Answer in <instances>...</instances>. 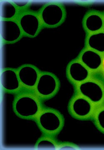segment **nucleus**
I'll return each instance as SVG.
<instances>
[{
	"instance_id": "1",
	"label": "nucleus",
	"mask_w": 104,
	"mask_h": 150,
	"mask_svg": "<svg viewBox=\"0 0 104 150\" xmlns=\"http://www.w3.org/2000/svg\"><path fill=\"white\" fill-rule=\"evenodd\" d=\"M42 101L34 91L22 89L14 99V112L22 119L35 120L44 108Z\"/></svg>"
},
{
	"instance_id": "2",
	"label": "nucleus",
	"mask_w": 104,
	"mask_h": 150,
	"mask_svg": "<svg viewBox=\"0 0 104 150\" xmlns=\"http://www.w3.org/2000/svg\"><path fill=\"white\" fill-rule=\"evenodd\" d=\"M35 120L44 135L53 137L60 132L64 124L63 116L60 112L50 108L44 107Z\"/></svg>"
},
{
	"instance_id": "3",
	"label": "nucleus",
	"mask_w": 104,
	"mask_h": 150,
	"mask_svg": "<svg viewBox=\"0 0 104 150\" xmlns=\"http://www.w3.org/2000/svg\"><path fill=\"white\" fill-rule=\"evenodd\" d=\"M76 86V93L88 98L96 106L104 103V82L94 73L88 79Z\"/></svg>"
},
{
	"instance_id": "4",
	"label": "nucleus",
	"mask_w": 104,
	"mask_h": 150,
	"mask_svg": "<svg viewBox=\"0 0 104 150\" xmlns=\"http://www.w3.org/2000/svg\"><path fill=\"white\" fill-rule=\"evenodd\" d=\"M39 13L44 27L49 28L60 25L66 17L65 8L59 3H48L42 7Z\"/></svg>"
},
{
	"instance_id": "5",
	"label": "nucleus",
	"mask_w": 104,
	"mask_h": 150,
	"mask_svg": "<svg viewBox=\"0 0 104 150\" xmlns=\"http://www.w3.org/2000/svg\"><path fill=\"white\" fill-rule=\"evenodd\" d=\"M60 83L57 77L52 73L42 72L34 89L42 100L52 98L59 89Z\"/></svg>"
},
{
	"instance_id": "6",
	"label": "nucleus",
	"mask_w": 104,
	"mask_h": 150,
	"mask_svg": "<svg viewBox=\"0 0 104 150\" xmlns=\"http://www.w3.org/2000/svg\"><path fill=\"white\" fill-rule=\"evenodd\" d=\"M16 19L23 35L27 37H36L44 27L39 12L26 9L20 11Z\"/></svg>"
},
{
	"instance_id": "7",
	"label": "nucleus",
	"mask_w": 104,
	"mask_h": 150,
	"mask_svg": "<svg viewBox=\"0 0 104 150\" xmlns=\"http://www.w3.org/2000/svg\"><path fill=\"white\" fill-rule=\"evenodd\" d=\"M96 106L88 98L76 93L70 100L68 110L70 115L79 120L92 118Z\"/></svg>"
},
{
	"instance_id": "8",
	"label": "nucleus",
	"mask_w": 104,
	"mask_h": 150,
	"mask_svg": "<svg viewBox=\"0 0 104 150\" xmlns=\"http://www.w3.org/2000/svg\"><path fill=\"white\" fill-rule=\"evenodd\" d=\"M1 35L4 43L11 44L20 40L24 35L16 18L1 20Z\"/></svg>"
},
{
	"instance_id": "9",
	"label": "nucleus",
	"mask_w": 104,
	"mask_h": 150,
	"mask_svg": "<svg viewBox=\"0 0 104 150\" xmlns=\"http://www.w3.org/2000/svg\"><path fill=\"white\" fill-rule=\"evenodd\" d=\"M17 69L22 88L34 90L41 71L31 64L22 65Z\"/></svg>"
},
{
	"instance_id": "10",
	"label": "nucleus",
	"mask_w": 104,
	"mask_h": 150,
	"mask_svg": "<svg viewBox=\"0 0 104 150\" xmlns=\"http://www.w3.org/2000/svg\"><path fill=\"white\" fill-rule=\"evenodd\" d=\"M66 72L69 80L75 86L88 79L92 76L91 71L78 59L70 62Z\"/></svg>"
},
{
	"instance_id": "11",
	"label": "nucleus",
	"mask_w": 104,
	"mask_h": 150,
	"mask_svg": "<svg viewBox=\"0 0 104 150\" xmlns=\"http://www.w3.org/2000/svg\"><path fill=\"white\" fill-rule=\"evenodd\" d=\"M1 83L6 92L17 93L23 89L17 69L6 68L1 74Z\"/></svg>"
},
{
	"instance_id": "12",
	"label": "nucleus",
	"mask_w": 104,
	"mask_h": 150,
	"mask_svg": "<svg viewBox=\"0 0 104 150\" xmlns=\"http://www.w3.org/2000/svg\"><path fill=\"white\" fill-rule=\"evenodd\" d=\"M103 55L87 48L83 49L78 59L92 73L99 71L101 68Z\"/></svg>"
},
{
	"instance_id": "13",
	"label": "nucleus",
	"mask_w": 104,
	"mask_h": 150,
	"mask_svg": "<svg viewBox=\"0 0 104 150\" xmlns=\"http://www.w3.org/2000/svg\"><path fill=\"white\" fill-rule=\"evenodd\" d=\"M83 25L88 34L103 31L104 30V16L99 12L91 11L84 17Z\"/></svg>"
},
{
	"instance_id": "14",
	"label": "nucleus",
	"mask_w": 104,
	"mask_h": 150,
	"mask_svg": "<svg viewBox=\"0 0 104 150\" xmlns=\"http://www.w3.org/2000/svg\"><path fill=\"white\" fill-rule=\"evenodd\" d=\"M86 47L104 55V30L88 34Z\"/></svg>"
},
{
	"instance_id": "15",
	"label": "nucleus",
	"mask_w": 104,
	"mask_h": 150,
	"mask_svg": "<svg viewBox=\"0 0 104 150\" xmlns=\"http://www.w3.org/2000/svg\"><path fill=\"white\" fill-rule=\"evenodd\" d=\"M19 9L12 1H5L1 4V20L16 19L20 12Z\"/></svg>"
},
{
	"instance_id": "16",
	"label": "nucleus",
	"mask_w": 104,
	"mask_h": 150,
	"mask_svg": "<svg viewBox=\"0 0 104 150\" xmlns=\"http://www.w3.org/2000/svg\"><path fill=\"white\" fill-rule=\"evenodd\" d=\"M58 144L54 137L44 135L36 142L35 148L37 150H56Z\"/></svg>"
},
{
	"instance_id": "17",
	"label": "nucleus",
	"mask_w": 104,
	"mask_h": 150,
	"mask_svg": "<svg viewBox=\"0 0 104 150\" xmlns=\"http://www.w3.org/2000/svg\"><path fill=\"white\" fill-rule=\"evenodd\" d=\"M92 118L97 128L104 133V103L96 106Z\"/></svg>"
},
{
	"instance_id": "18",
	"label": "nucleus",
	"mask_w": 104,
	"mask_h": 150,
	"mask_svg": "<svg viewBox=\"0 0 104 150\" xmlns=\"http://www.w3.org/2000/svg\"><path fill=\"white\" fill-rule=\"evenodd\" d=\"M12 1L20 11L26 10L30 4V2L28 1Z\"/></svg>"
},
{
	"instance_id": "19",
	"label": "nucleus",
	"mask_w": 104,
	"mask_h": 150,
	"mask_svg": "<svg viewBox=\"0 0 104 150\" xmlns=\"http://www.w3.org/2000/svg\"><path fill=\"white\" fill-rule=\"evenodd\" d=\"M76 147L74 145L71 144H63L59 145L58 146V149H76Z\"/></svg>"
},
{
	"instance_id": "20",
	"label": "nucleus",
	"mask_w": 104,
	"mask_h": 150,
	"mask_svg": "<svg viewBox=\"0 0 104 150\" xmlns=\"http://www.w3.org/2000/svg\"><path fill=\"white\" fill-rule=\"evenodd\" d=\"M100 71L102 72V74L103 76L104 77V55H103V62H102V65Z\"/></svg>"
}]
</instances>
